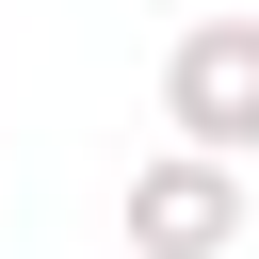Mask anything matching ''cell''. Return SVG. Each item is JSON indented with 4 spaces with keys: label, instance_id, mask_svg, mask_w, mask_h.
I'll use <instances>...</instances> for the list:
<instances>
[{
    "label": "cell",
    "instance_id": "6da1fadb",
    "mask_svg": "<svg viewBox=\"0 0 259 259\" xmlns=\"http://www.w3.org/2000/svg\"><path fill=\"white\" fill-rule=\"evenodd\" d=\"M227 243H243V162L227 146L130 162V259H227Z\"/></svg>",
    "mask_w": 259,
    "mask_h": 259
},
{
    "label": "cell",
    "instance_id": "7a4b0ae2",
    "mask_svg": "<svg viewBox=\"0 0 259 259\" xmlns=\"http://www.w3.org/2000/svg\"><path fill=\"white\" fill-rule=\"evenodd\" d=\"M162 130L178 146H259V16H194L178 49H162Z\"/></svg>",
    "mask_w": 259,
    "mask_h": 259
}]
</instances>
